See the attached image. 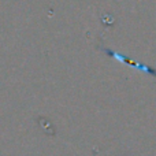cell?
Listing matches in <instances>:
<instances>
[{
	"label": "cell",
	"mask_w": 156,
	"mask_h": 156,
	"mask_svg": "<svg viewBox=\"0 0 156 156\" xmlns=\"http://www.w3.org/2000/svg\"><path fill=\"white\" fill-rule=\"evenodd\" d=\"M104 52H107L110 56H112V58H116V59H119L121 62H125V63H127V65H130V66H137V69H140L141 71H148V73H151V74H154V76H156V70H154V69H151V67H147V66H143V65H137V63H134V62H132L130 59H127V58H123V55H118V54H115L114 51H110V49H103Z\"/></svg>",
	"instance_id": "cell-1"
}]
</instances>
